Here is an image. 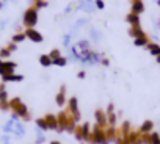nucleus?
Instances as JSON below:
<instances>
[{
  "instance_id": "13",
  "label": "nucleus",
  "mask_w": 160,
  "mask_h": 144,
  "mask_svg": "<svg viewBox=\"0 0 160 144\" xmlns=\"http://www.w3.org/2000/svg\"><path fill=\"white\" fill-rule=\"evenodd\" d=\"M129 141H130V144H143V135L138 132V130H132L130 133H129Z\"/></svg>"
},
{
  "instance_id": "3",
  "label": "nucleus",
  "mask_w": 160,
  "mask_h": 144,
  "mask_svg": "<svg viewBox=\"0 0 160 144\" xmlns=\"http://www.w3.org/2000/svg\"><path fill=\"white\" fill-rule=\"evenodd\" d=\"M90 144H108V139L105 136V128L94 124L93 130H91V142Z\"/></svg>"
},
{
  "instance_id": "22",
  "label": "nucleus",
  "mask_w": 160,
  "mask_h": 144,
  "mask_svg": "<svg viewBox=\"0 0 160 144\" xmlns=\"http://www.w3.org/2000/svg\"><path fill=\"white\" fill-rule=\"evenodd\" d=\"M39 63H41V66L49 67V66H52V64H53V60H52L49 55H41V56H39Z\"/></svg>"
},
{
  "instance_id": "5",
  "label": "nucleus",
  "mask_w": 160,
  "mask_h": 144,
  "mask_svg": "<svg viewBox=\"0 0 160 144\" xmlns=\"http://www.w3.org/2000/svg\"><path fill=\"white\" fill-rule=\"evenodd\" d=\"M38 22V11L36 8H28L24 14V24L28 27V28H33Z\"/></svg>"
},
{
  "instance_id": "25",
  "label": "nucleus",
  "mask_w": 160,
  "mask_h": 144,
  "mask_svg": "<svg viewBox=\"0 0 160 144\" xmlns=\"http://www.w3.org/2000/svg\"><path fill=\"white\" fill-rule=\"evenodd\" d=\"M66 63H68V60H66L64 56H60V58H57V60H53V64H55V66H60V67H63V66H66Z\"/></svg>"
},
{
  "instance_id": "16",
  "label": "nucleus",
  "mask_w": 160,
  "mask_h": 144,
  "mask_svg": "<svg viewBox=\"0 0 160 144\" xmlns=\"http://www.w3.org/2000/svg\"><path fill=\"white\" fill-rule=\"evenodd\" d=\"M144 11V5H143V0H132V13L135 14H141Z\"/></svg>"
},
{
  "instance_id": "6",
  "label": "nucleus",
  "mask_w": 160,
  "mask_h": 144,
  "mask_svg": "<svg viewBox=\"0 0 160 144\" xmlns=\"http://www.w3.org/2000/svg\"><path fill=\"white\" fill-rule=\"evenodd\" d=\"M57 118H58V133L66 132L68 124H69V111H68V110H61V111L57 114Z\"/></svg>"
},
{
  "instance_id": "19",
  "label": "nucleus",
  "mask_w": 160,
  "mask_h": 144,
  "mask_svg": "<svg viewBox=\"0 0 160 144\" xmlns=\"http://www.w3.org/2000/svg\"><path fill=\"white\" fill-rule=\"evenodd\" d=\"M133 44H135L137 47H146V46L149 44V38H148V35L140 36V38H135V39H133Z\"/></svg>"
},
{
  "instance_id": "24",
  "label": "nucleus",
  "mask_w": 160,
  "mask_h": 144,
  "mask_svg": "<svg viewBox=\"0 0 160 144\" xmlns=\"http://www.w3.org/2000/svg\"><path fill=\"white\" fill-rule=\"evenodd\" d=\"M107 122H108V125H113V127H116V122H118V114H116V113L107 114Z\"/></svg>"
},
{
  "instance_id": "4",
  "label": "nucleus",
  "mask_w": 160,
  "mask_h": 144,
  "mask_svg": "<svg viewBox=\"0 0 160 144\" xmlns=\"http://www.w3.org/2000/svg\"><path fill=\"white\" fill-rule=\"evenodd\" d=\"M68 108V111H69V114H71V118L78 124L80 122V119H82V114H80V110H78V100H77V97L75 96H71L69 99H68V105H66Z\"/></svg>"
},
{
  "instance_id": "33",
  "label": "nucleus",
  "mask_w": 160,
  "mask_h": 144,
  "mask_svg": "<svg viewBox=\"0 0 160 144\" xmlns=\"http://www.w3.org/2000/svg\"><path fill=\"white\" fill-rule=\"evenodd\" d=\"M85 77H87V72H85V70H78L77 79H80V80H82V79H85Z\"/></svg>"
},
{
  "instance_id": "20",
  "label": "nucleus",
  "mask_w": 160,
  "mask_h": 144,
  "mask_svg": "<svg viewBox=\"0 0 160 144\" xmlns=\"http://www.w3.org/2000/svg\"><path fill=\"white\" fill-rule=\"evenodd\" d=\"M129 35L135 39V38H140V36H144L146 33L141 30V27H130V30H129Z\"/></svg>"
},
{
  "instance_id": "29",
  "label": "nucleus",
  "mask_w": 160,
  "mask_h": 144,
  "mask_svg": "<svg viewBox=\"0 0 160 144\" xmlns=\"http://www.w3.org/2000/svg\"><path fill=\"white\" fill-rule=\"evenodd\" d=\"M151 138H152V144H155L157 141H160V135H158L157 132H152V133H151Z\"/></svg>"
},
{
  "instance_id": "39",
  "label": "nucleus",
  "mask_w": 160,
  "mask_h": 144,
  "mask_svg": "<svg viewBox=\"0 0 160 144\" xmlns=\"http://www.w3.org/2000/svg\"><path fill=\"white\" fill-rule=\"evenodd\" d=\"M158 7H160V0H158Z\"/></svg>"
},
{
  "instance_id": "34",
  "label": "nucleus",
  "mask_w": 160,
  "mask_h": 144,
  "mask_svg": "<svg viewBox=\"0 0 160 144\" xmlns=\"http://www.w3.org/2000/svg\"><path fill=\"white\" fill-rule=\"evenodd\" d=\"M96 7H98L99 10H102V8H104V2H102V0H96Z\"/></svg>"
},
{
  "instance_id": "32",
  "label": "nucleus",
  "mask_w": 160,
  "mask_h": 144,
  "mask_svg": "<svg viewBox=\"0 0 160 144\" xmlns=\"http://www.w3.org/2000/svg\"><path fill=\"white\" fill-rule=\"evenodd\" d=\"M0 56H2V58L10 56V50H8V49H2V50H0Z\"/></svg>"
},
{
  "instance_id": "30",
  "label": "nucleus",
  "mask_w": 160,
  "mask_h": 144,
  "mask_svg": "<svg viewBox=\"0 0 160 144\" xmlns=\"http://www.w3.org/2000/svg\"><path fill=\"white\" fill-rule=\"evenodd\" d=\"M47 3H46V0H38V2H36V5H35V8L38 10V8H44Z\"/></svg>"
},
{
  "instance_id": "37",
  "label": "nucleus",
  "mask_w": 160,
  "mask_h": 144,
  "mask_svg": "<svg viewBox=\"0 0 160 144\" xmlns=\"http://www.w3.org/2000/svg\"><path fill=\"white\" fill-rule=\"evenodd\" d=\"M155 60H157V63H158V64H160V55H158V56H157V58H155Z\"/></svg>"
},
{
  "instance_id": "7",
  "label": "nucleus",
  "mask_w": 160,
  "mask_h": 144,
  "mask_svg": "<svg viewBox=\"0 0 160 144\" xmlns=\"http://www.w3.org/2000/svg\"><path fill=\"white\" fill-rule=\"evenodd\" d=\"M94 121H96V124H98L99 127L107 128V127H108V122H107V113H105V110L98 108V110L94 111Z\"/></svg>"
},
{
  "instance_id": "21",
  "label": "nucleus",
  "mask_w": 160,
  "mask_h": 144,
  "mask_svg": "<svg viewBox=\"0 0 160 144\" xmlns=\"http://www.w3.org/2000/svg\"><path fill=\"white\" fill-rule=\"evenodd\" d=\"M3 82H22L24 80V75H16V74H7L2 77Z\"/></svg>"
},
{
  "instance_id": "17",
  "label": "nucleus",
  "mask_w": 160,
  "mask_h": 144,
  "mask_svg": "<svg viewBox=\"0 0 160 144\" xmlns=\"http://www.w3.org/2000/svg\"><path fill=\"white\" fill-rule=\"evenodd\" d=\"M126 21H127V22H129L132 27H140V17H138V14H135V13H130V14H127Z\"/></svg>"
},
{
  "instance_id": "15",
  "label": "nucleus",
  "mask_w": 160,
  "mask_h": 144,
  "mask_svg": "<svg viewBox=\"0 0 160 144\" xmlns=\"http://www.w3.org/2000/svg\"><path fill=\"white\" fill-rule=\"evenodd\" d=\"M118 130H119V135H121V136L127 138V136H129V133H130V132H132L133 128H132V124H130L129 121H124V122L121 124V127H119Z\"/></svg>"
},
{
  "instance_id": "26",
  "label": "nucleus",
  "mask_w": 160,
  "mask_h": 144,
  "mask_svg": "<svg viewBox=\"0 0 160 144\" xmlns=\"http://www.w3.org/2000/svg\"><path fill=\"white\" fill-rule=\"evenodd\" d=\"M49 56H50L52 60H57V58H60V56H61V53H60V50H58V49H53V50L49 53Z\"/></svg>"
},
{
  "instance_id": "36",
  "label": "nucleus",
  "mask_w": 160,
  "mask_h": 144,
  "mask_svg": "<svg viewBox=\"0 0 160 144\" xmlns=\"http://www.w3.org/2000/svg\"><path fill=\"white\" fill-rule=\"evenodd\" d=\"M50 144H61L60 141H50Z\"/></svg>"
},
{
  "instance_id": "9",
  "label": "nucleus",
  "mask_w": 160,
  "mask_h": 144,
  "mask_svg": "<svg viewBox=\"0 0 160 144\" xmlns=\"http://www.w3.org/2000/svg\"><path fill=\"white\" fill-rule=\"evenodd\" d=\"M14 69H16V63L13 61H5L2 63V66H0V75H7V74H14Z\"/></svg>"
},
{
  "instance_id": "18",
  "label": "nucleus",
  "mask_w": 160,
  "mask_h": 144,
  "mask_svg": "<svg viewBox=\"0 0 160 144\" xmlns=\"http://www.w3.org/2000/svg\"><path fill=\"white\" fill-rule=\"evenodd\" d=\"M146 49H148V50H149V53H151V55H154L155 58L160 55V46H158V44H155V42H149V44L146 46Z\"/></svg>"
},
{
  "instance_id": "8",
  "label": "nucleus",
  "mask_w": 160,
  "mask_h": 144,
  "mask_svg": "<svg viewBox=\"0 0 160 144\" xmlns=\"http://www.w3.org/2000/svg\"><path fill=\"white\" fill-rule=\"evenodd\" d=\"M55 103H57V107H60V108L68 105V97H66V86H64V85H61L60 91L57 93V96H55Z\"/></svg>"
},
{
  "instance_id": "10",
  "label": "nucleus",
  "mask_w": 160,
  "mask_h": 144,
  "mask_svg": "<svg viewBox=\"0 0 160 144\" xmlns=\"http://www.w3.org/2000/svg\"><path fill=\"white\" fill-rule=\"evenodd\" d=\"M138 132H140L141 135L152 133V132H154V121H151V119H146V121H143V124L138 127Z\"/></svg>"
},
{
  "instance_id": "40",
  "label": "nucleus",
  "mask_w": 160,
  "mask_h": 144,
  "mask_svg": "<svg viewBox=\"0 0 160 144\" xmlns=\"http://www.w3.org/2000/svg\"><path fill=\"white\" fill-rule=\"evenodd\" d=\"M36 2H38V0H36Z\"/></svg>"
},
{
  "instance_id": "27",
  "label": "nucleus",
  "mask_w": 160,
  "mask_h": 144,
  "mask_svg": "<svg viewBox=\"0 0 160 144\" xmlns=\"http://www.w3.org/2000/svg\"><path fill=\"white\" fill-rule=\"evenodd\" d=\"M116 144H130V141H129V138H124V136H118V139L115 141Z\"/></svg>"
},
{
  "instance_id": "38",
  "label": "nucleus",
  "mask_w": 160,
  "mask_h": 144,
  "mask_svg": "<svg viewBox=\"0 0 160 144\" xmlns=\"http://www.w3.org/2000/svg\"><path fill=\"white\" fill-rule=\"evenodd\" d=\"M155 144H160V141H157V142H155Z\"/></svg>"
},
{
  "instance_id": "14",
  "label": "nucleus",
  "mask_w": 160,
  "mask_h": 144,
  "mask_svg": "<svg viewBox=\"0 0 160 144\" xmlns=\"http://www.w3.org/2000/svg\"><path fill=\"white\" fill-rule=\"evenodd\" d=\"M25 36H27V38H30L33 42H41V41H42V36H41V33H39V31H36L35 28H27V31H25Z\"/></svg>"
},
{
  "instance_id": "31",
  "label": "nucleus",
  "mask_w": 160,
  "mask_h": 144,
  "mask_svg": "<svg viewBox=\"0 0 160 144\" xmlns=\"http://www.w3.org/2000/svg\"><path fill=\"white\" fill-rule=\"evenodd\" d=\"M105 113H107V114H112V113H115V105H113V103H108V105H107V110H105Z\"/></svg>"
},
{
  "instance_id": "35",
  "label": "nucleus",
  "mask_w": 160,
  "mask_h": 144,
  "mask_svg": "<svg viewBox=\"0 0 160 144\" xmlns=\"http://www.w3.org/2000/svg\"><path fill=\"white\" fill-rule=\"evenodd\" d=\"M101 63H102V66H108V64H110V61H108L107 58H104V60H102Z\"/></svg>"
},
{
  "instance_id": "11",
  "label": "nucleus",
  "mask_w": 160,
  "mask_h": 144,
  "mask_svg": "<svg viewBox=\"0 0 160 144\" xmlns=\"http://www.w3.org/2000/svg\"><path fill=\"white\" fill-rule=\"evenodd\" d=\"M105 136H107L108 142L116 141V139H118V136H119V130H118L116 127H113V125H108V127L105 128Z\"/></svg>"
},
{
  "instance_id": "28",
  "label": "nucleus",
  "mask_w": 160,
  "mask_h": 144,
  "mask_svg": "<svg viewBox=\"0 0 160 144\" xmlns=\"http://www.w3.org/2000/svg\"><path fill=\"white\" fill-rule=\"evenodd\" d=\"M27 36H25V33H19V35H16L14 38H13V41L14 42H21V41H24Z\"/></svg>"
},
{
  "instance_id": "2",
  "label": "nucleus",
  "mask_w": 160,
  "mask_h": 144,
  "mask_svg": "<svg viewBox=\"0 0 160 144\" xmlns=\"http://www.w3.org/2000/svg\"><path fill=\"white\" fill-rule=\"evenodd\" d=\"M91 130L93 127L90 125V122H82L80 125H77L75 132H74V136L77 141H83V142H91Z\"/></svg>"
},
{
  "instance_id": "12",
  "label": "nucleus",
  "mask_w": 160,
  "mask_h": 144,
  "mask_svg": "<svg viewBox=\"0 0 160 144\" xmlns=\"http://www.w3.org/2000/svg\"><path fill=\"white\" fill-rule=\"evenodd\" d=\"M44 119L47 121V125H49L50 130H58V118H57V114L49 113V114L44 116Z\"/></svg>"
},
{
  "instance_id": "1",
  "label": "nucleus",
  "mask_w": 160,
  "mask_h": 144,
  "mask_svg": "<svg viewBox=\"0 0 160 144\" xmlns=\"http://www.w3.org/2000/svg\"><path fill=\"white\" fill-rule=\"evenodd\" d=\"M10 110L13 111V116L14 118H22L24 121H30L32 119V114H30L27 105L22 103V100L19 97H13L10 100Z\"/></svg>"
},
{
  "instance_id": "23",
  "label": "nucleus",
  "mask_w": 160,
  "mask_h": 144,
  "mask_svg": "<svg viewBox=\"0 0 160 144\" xmlns=\"http://www.w3.org/2000/svg\"><path fill=\"white\" fill-rule=\"evenodd\" d=\"M36 127H38V128H41L42 132L50 130V128H49V125H47V121H46L44 118H38V119H36Z\"/></svg>"
}]
</instances>
